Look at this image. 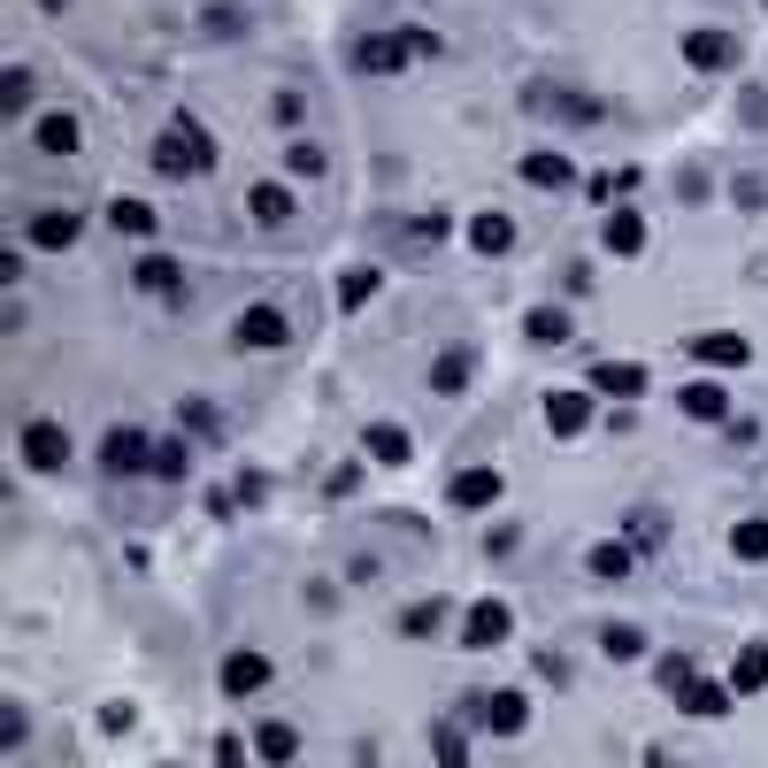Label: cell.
Here are the masks:
<instances>
[{
    "label": "cell",
    "mask_w": 768,
    "mask_h": 768,
    "mask_svg": "<svg viewBox=\"0 0 768 768\" xmlns=\"http://www.w3.org/2000/svg\"><path fill=\"white\" fill-rule=\"evenodd\" d=\"M161 169H208L200 124H169V131H161Z\"/></svg>",
    "instance_id": "6da1fadb"
},
{
    "label": "cell",
    "mask_w": 768,
    "mask_h": 768,
    "mask_svg": "<svg viewBox=\"0 0 768 768\" xmlns=\"http://www.w3.org/2000/svg\"><path fill=\"white\" fill-rule=\"evenodd\" d=\"M23 461H31V469H62V461H70V431H62V423H31V431H23Z\"/></svg>",
    "instance_id": "7a4b0ae2"
},
{
    "label": "cell",
    "mask_w": 768,
    "mask_h": 768,
    "mask_svg": "<svg viewBox=\"0 0 768 768\" xmlns=\"http://www.w3.org/2000/svg\"><path fill=\"white\" fill-rule=\"evenodd\" d=\"M262 684H270V661H262V653H231V661H223V692H231V699H246V692H262Z\"/></svg>",
    "instance_id": "3957f363"
},
{
    "label": "cell",
    "mask_w": 768,
    "mask_h": 768,
    "mask_svg": "<svg viewBox=\"0 0 768 768\" xmlns=\"http://www.w3.org/2000/svg\"><path fill=\"white\" fill-rule=\"evenodd\" d=\"M239 346H285V315L277 307H246L239 315Z\"/></svg>",
    "instance_id": "277c9868"
},
{
    "label": "cell",
    "mask_w": 768,
    "mask_h": 768,
    "mask_svg": "<svg viewBox=\"0 0 768 768\" xmlns=\"http://www.w3.org/2000/svg\"><path fill=\"white\" fill-rule=\"evenodd\" d=\"M592 385L614 392V400H638V392H645V369H638V361H608V369H592Z\"/></svg>",
    "instance_id": "5b68a950"
},
{
    "label": "cell",
    "mask_w": 768,
    "mask_h": 768,
    "mask_svg": "<svg viewBox=\"0 0 768 768\" xmlns=\"http://www.w3.org/2000/svg\"><path fill=\"white\" fill-rule=\"evenodd\" d=\"M492 499H499V476L492 469H469L454 484V507H492Z\"/></svg>",
    "instance_id": "8992f818"
},
{
    "label": "cell",
    "mask_w": 768,
    "mask_h": 768,
    "mask_svg": "<svg viewBox=\"0 0 768 768\" xmlns=\"http://www.w3.org/2000/svg\"><path fill=\"white\" fill-rule=\"evenodd\" d=\"M499 638H507V608H499V600H484V608L469 614V645H499Z\"/></svg>",
    "instance_id": "52a82bcc"
},
{
    "label": "cell",
    "mask_w": 768,
    "mask_h": 768,
    "mask_svg": "<svg viewBox=\"0 0 768 768\" xmlns=\"http://www.w3.org/2000/svg\"><path fill=\"white\" fill-rule=\"evenodd\" d=\"M476 723L484 730H523V699L507 692V699H476Z\"/></svg>",
    "instance_id": "ba28073f"
},
{
    "label": "cell",
    "mask_w": 768,
    "mask_h": 768,
    "mask_svg": "<svg viewBox=\"0 0 768 768\" xmlns=\"http://www.w3.org/2000/svg\"><path fill=\"white\" fill-rule=\"evenodd\" d=\"M147 461V439L139 431H108V469H139Z\"/></svg>",
    "instance_id": "9c48e42d"
},
{
    "label": "cell",
    "mask_w": 768,
    "mask_h": 768,
    "mask_svg": "<svg viewBox=\"0 0 768 768\" xmlns=\"http://www.w3.org/2000/svg\"><path fill=\"white\" fill-rule=\"evenodd\" d=\"M354 62H361V70H400V39H361Z\"/></svg>",
    "instance_id": "30bf717a"
},
{
    "label": "cell",
    "mask_w": 768,
    "mask_h": 768,
    "mask_svg": "<svg viewBox=\"0 0 768 768\" xmlns=\"http://www.w3.org/2000/svg\"><path fill=\"white\" fill-rule=\"evenodd\" d=\"M254 215H262V223H285V215H293V192H285V185H254Z\"/></svg>",
    "instance_id": "8fae6325"
},
{
    "label": "cell",
    "mask_w": 768,
    "mask_h": 768,
    "mask_svg": "<svg viewBox=\"0 0 768 768\" xmlns=\"http://www.w3.org/2000/svg\"><path fill=\"white\" fill-rule=\"evenodd\" d=\"M39 147L70 154V147H77V116H46V124H39Z\"/></svg>",
    "instance_id": "7c38bea8"
},
{
    "label": "cell",
    "mask_w": 768,
    "mask_h": 768,
    "mask_svg": "<svg viewBox=\"0 0 768 768\" xmlns=\"http://www.w3.org/2000/svg\"><path fill=\"white\" fill-rule=\"evenodd\" d=\"M730 684H738V692H761V684H768V645H754V653L730 669Z\"/></svg>",
    "instance_id": "4fadbf2b"
},
{
    "label": "cell",
    "mask_w": 768,
    "mask_h": 768,
    "mask_svg": "<svg viewBox=\"0 0 768 768\" xmlns=\"http://www.w3.org/2000/svg\"><path fill=\"white\" fill-rule=\"evenodd\" d=\"M523 177H530V185H569V161H561V154H530Z\"/></svg>",
    "instance_id": "5bb4252c"
},
{
    "label": "cell",
    "mask_w": 768,
    "mask_h": 768,
    "mask_svg": "<svg viewBox=\"0 0 768 768\" xmlns=\"http://www.w3.org/2000/svg\"><path fill=\"white\" fill-rule=\"evenodd\" d=\"M31 239H39V246H70V239H77V215H39Z\"/></svg>",
    "instance_id": "9a60e30c"
},
{
    "label": "cell",
    "mask_w": 768,
    "mask_h": 768,
    "mask_svg": "<svg viewBox=\"0 0 768 768\" xmlns=\"http://www.w3.org/2000/svg\"><path fill=\"white\" fill-rule=\"evenodd\" d=\"M699 361H746V338H730V330H707V338H699Z\"/></svg>",
    "instance_id": "2e32d148"
},
{
    "label": "cell",
    "mask_w": 768,
    "mask_h": 768,
    "mask_svg": "<svg viewBox=\"0 0 768 768\" xmlns=\"http://www.w3.org/2000/svg\"><path fill=\"white\" fill-rule=\"evenodd\" d=\"M546 423H554V431H585V400H577V392L546 400Z\"/></svg>",
    "instance_id": "e0dca14e"
},
{
    "label": "cell",
    "mask_w": 768,
    "mask_h": 768,
    "mask_svg": "<svg viewBox=\"0 0 768 768\" xmlns=\"http://www.w3.org/2000/svg\"><path fill=\"white\" fill-rule=\"evenodd\" d=\"M730 546H738L746 561H768V523H738V530H730Z\"/></svg>",
    "instance_id": "ac0fdd59"
},
{
    "label": "cell",
    "mask_w": 768,
    "mask_h": 768,
    "mask_svg": "<svg viewBox=\"0 0 768 768\" xmlns=\"http://www.w3.org/2000/svg\"><path fill=\"white\" fill-rule=\"evenodd\" d=\"M692 62H699V70H723V62H730V39L699 31V39H692Z\"/></svg>",
    "instance_id": "d6986e66"
},
{
    "label": "cell",
    "mask_w": 768,
    "mask_h": 768,
    "mask_svg": "<svg viewBox=\"0 0 768 768\" xmlns=\"http://www.w3.org/2000/svg\"><path fill=\"white\" fill-rule=\"evenodd\" d=\"M638 239H645V231H638V215H608V246H614V254H638Z\"/></svg>",
    "instance_id": "ffe728a7"
},
{
    "label": "cell",
    "mask_w": 768,
    "mask_h": 768,
    "mask_svg": "<svg viewBox=\"0 0 768 768\" xmlns=\"http://www.w3.org/2000/svg\"><path fill=\"white\" fill-rule=\"evenodd\" d=\"M507 239H515V231H507V215H476V246H484V254H499Z\"/></svg>",
    "instance_id": "44dd1931"
},
{
    "label": "cell",
    "mask_w": 768,
    "mask_h": 768,
    "mask_svg": "<svg viewBox=\"0 0 768 768\" xmlns=\"http://www.w3.org/2000/svg\"><path fill=\"white\" fill-rule=\"evenodd\" d=\"M684 408H692V415H723L730 400H723V385H692V392H684Z\"/></svg>",
    "instance_id": "7402d4cb"
},
{
    "label": "cell",
    "mask_w": 768,
    "mask_h": 768,
    "mask_svg": "<svg viewBox=\"0 0 768 768\" xmlns=\"http://www.w3.org/2000/svg\"><path fill=\"white\" fill-rule=\"evenodd\" d=\"M600 645H608L614 661H630V653H638V645H645V638H638V630H630V622H614V630H600Z\"/></svg>",
    "instance_id": "603a6c76"
},
{
    "label": "cell",
    "mask_w": 768,
    "mask_h": 768,
    "mask_svg": "<svg viewBox=\"0 0 768 768\" xmlns=\"http://www.w3.org/2000/svg\"><path fill=\"white\" fill-rule=\"evenodd\" d=\"M369 446H377V461H408V439H400L392 423H377V431H369Z\"/></svg>",
    "instance_id": "cb8c5ba5"
},
{
    "label": "cell",
    "mask_w": 768,
    "mask_h": 768,
    "mask_svg": "<svg viewBox=\"0 0 768 768\" xmlns=\"http://www.w3.org/2000/svg\"><path fill=\"white\" fill-rule=\"evenodd\" d=\"M592 577H630V554L622 546H592Z\"/></svg>",
    "instance_id": "d4e9b609"
},
{
    "label": "cell",
    "mask_w": 768,
    "mask_h": 768,
    "mask_svg": "<svg viewBox=\"0 0 768 768\" xmlns=\"http://www.w3.org/2000/svg\"><path fill=\"white\" fill-rule=\"evenodd\" d=\"M139 285H154V293H169V285H177V270H169L161 254H147V262H139Z\"/></svg>",
    "instance_id": "484cf974"
},
{
    "label": "cell",
    "mask_w": 768,
    "mask_h": 768,
    "mask_svg": "<svg viewBox=\"0 0 768 768\" xmlns=\"http://www.w3.org/2000/svg\"><path fill=\"white\" fill-rule=\"evenodd\" d=\"M431 377H439V392H461V377H469V354H446Z\"/></svg>",
    "instance_id": "4316f807"
},
{
    "label": "cell",
    "mask_w": 768,
    "mask_h": 768,
    "mask_svg": "<svg viewBox=\"0 0 768 768\" xmlns=\"http://www.w3.org/2000/svg\"><path fill=\"white\" fill-rule=\"evenodd\" d=\"M684 707H692V715H723V692H715V684H692Z\"/></svg>",
    "instance_id": "83f0119b"
},
{
    "label": "cell",
    "mask_w": 768,
    "mask_h": 768,
    "mask_svg": "<svg viewBox=\"0 0 768 768\" xmlns=\"http://www.w3.org/2000/svg\"><path fill=\"white\" fill-rule=\"evenodd\" d=\"M262 761H293V730H262Z\"/></svg>",
    "instance_id": "f1b7e54d"
},
{
    "label": "cell",
    "mask_w": 768,
    "mask_h": 768,
    "mask_svg": "<svg viewBox=\"0 0 768 768\" xmlns=\"http://www.w3.org/2000/svg\"><path fill=\"white\" fill-rule=\"evenodd\" d=\"M154 469H161V476H185V469H192V454H185V446H161V454H154Z\"/></svg>",
    "instance_id": "f546056e"
},
{
    "label": "cell",
    "mask_w": 768,
    "mask_h": 768,
    "mask_svg": "<svg viewBox=\"0 0 768 768\" xmlns=\"http://www.w3.org/2000/svg\"><path fill=\"white\" fill-rule=\"evenodd\" d=\"M293 169H301V177H323V154H315V147L301 139V147H293Z\"/></svg>",
    "instance_id": "4dcf8cb0"
},
{
    "label": "cell",
    "mask_w": 768,
    "mask_h": 768,
    "mask_svg": "<svg viewBox=\"0 0 768 768\" xmlns=\"http://www.w3.org/2000/svg\"><path fill=\"white\" fill-rule=\"evenodd\" d=\"M46 8H62V0H46Z\"/></svg>",
    "instance_id": "1f68e13d"
}]
</instances>
